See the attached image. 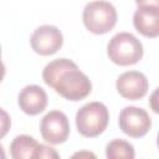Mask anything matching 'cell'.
Segmentation results:
<instances>
[{"label": "cell", "mask_w": 159, "mask_h": 159, "mask_svg": "<svg viewBox=\"0 0 159 159\" xmlns=\"http://www.w3.org/2000/svg\"><path fill=\"white\" fill-rule=\"evenodd\" d=\"M41 159V158H55V159H57V158H60V155H58V153L53 149V148H51V147H48V145H45V144H39L37 147H36V149H35V153H34V159Z\"/></svg>", "instance_id": "5bb4252c"}, {"label": "cell", "mask_w": 159, "mask_h": 159, "mask_svg": "<svg viewBox=\"0 0 159 159\" xmlns=\"http://www.w3.org/2000/svg\"><path fill=\"white\" fill-rule=\"evenodd\" d=\"M118 124L124 134L132 138H140L149 132L152 127V119L145 109L128 106L120 111Z\"/></svg>", "instance_id": "5b68a950"}, {"label": "cell", "mask_w": 159, "mask_h": 159, "mask_svg": "<svg viewBox=\"0 0 159 159\" xmlns=\"http://www.w3.org/2000/svg\"><path fill=\"white\" fill-rule=\"evenodd\" d=\"M106 157L108 159H133L135 157V152L129 142L113 139L106 145Z\"/></svg>", "instance_id": "4fadbf2b"}, {"label": "cell", "mask_w": 159, "mask_h": 159, "mask_svg": "<svg viewBox=\"0 0 159 159\" xmlns=\"http://www.w3.org/2000/svg\"><path fill=\"white\" fill-rule=\"evenodd\" d=\"M135 30L145 37H157L159 35V6H138L133 15Z\"/></svg>", "instance_id": "30bf717a"}, {"label": "cell", "mask_w": 159, "mask_h": 159, "mask_svg": "<svg viewBox=\"0 0 159 159\" xmlns=\"http://www.w3.org/2000/svg\"><path fill=\"white\" fill-rule=\"evenodd\" d=\"M116 87L123 98L137 101L147 94L149 83L144 73L139 71H127L117 78Z\"/></svg>", "instance_id": "ba28073f"}, {"label": "cell", "mask_w": 159, "mask_h": 159, "mask_svg": "<svg viewBox=\"0 0 159 159\" xmlns=\"http://www.w3.org/2000/svg\"><path fill=\"white\" fill-rule=\"evenodd\" d=\"M0 55H1V50H0Z\"/></svg>", "instance_id": "ffe728a7"}, {"label": "cell", "mask_w": 159, "mask_h": 159, "mask_svg": "<svg viewBox=\"0 0 159 159\" xmlns=\"http://www.w3.org/2000/svg\"><path fill=\"white\" fill-rule=\"evenodd\" d=\"M77 66L73 61L68 60V58H57V60H53L51 62H48L43 71H42V78L45 81V83L50 87H52V84L55 83L56 78L66 70L71 68V67H75Z\"/></svg>", "instance_id": "7c38bea8"}, {"label": "cell", "mask_w": 159, "mask_h": 159, "mask_svg": "<svg viewBox=\"0 0 159 159\" xmlns=\"http://www.w3.org/2000/svg\"><path fill=\"white\" fill-rule=\"evenodd\" d=\"M4 76H5V66L0 60V82L4 80Z\"/></svg>", "instance_id": "e0dca14e"}, {"label": "cell", "mask_w": 159, "mask_h": 159, "mask_svg": "<svg viewBox=\"0 0 159 159\" xmlns=\"http://www.w3.org/2000/svg\"><path fill=\"white\" fill-rule=\"evenodd\" d=\"M109 122V113L102 102H89L76 113V127L81 135L94 138L102 134Z\"/></svg>", "instance_id": "7a4b0ae2"}, {"label": "cell", "mask_w": 159, "mask_h": 159, "mask_svg": "<svg viewBox=\"0 0 159 159\" xmlns=\"http://www.w3.org/2000/svg\"><path fill=\"white\" fill-rule=\"evenodd\" d=\"M82 155H87V157H92V158H94V154H92V153H76V154H73V157H82Z\"/></svg>", "instance_id": "ac0fdd59"}, {"label": "cell", "mask_w": 159, "mask_h": 159, "mask_svg": "<svg viewBox=\"0 0 159 159\" xmlns=\"http://www.w3.org/2000/svg\"><path fill=\"white\" fill-rule=\"evenodd\" d=\"M52 88L68 101H81L92 91V83L86 73L78 70V66L63 71L52 84Z\"/></svg>", "instance_id": "277c9868"}, {"label": "cell", "mask_w": 159, "mask_h": 159, "mask_svg": "<svg viewBox=\"0 0 159 159\" xmlns=\"http://www.w3.org/2000/svg\"><path fill=\"white\" fill-rule=\"evenodd\" d=\"M138 6L142 5H153V6H159V0H135Z\"/></svg>", "instance_id": "2e32d148"}, {"label": "cell", "mask_w": 159, "mask_h": 159, "mask_svg": "<svg viewBox=\"0 0 159 159\" xmlns=\"http://www.w3.org/2000/svg\"><path fill=\"white\" fill-rule=\"evenodd\" d=\"M6 155H5V152H4V148L2 145H0V159H4Z\"/></svg>", "instance_id": "d6986e66"}, {"label": "cell", "mask_w": 159, "mask_h": 159, "mask_svg": "<svg viewBox=\"0 0 159 159\" xmlns=\"http://www.w3.org/2000/svg\"><path fill=\"white\" fill-rule=\"evenodd\" d=\"M17 103L24 113L36 116L45 111L47 106V93L37 84H29L20 91Z\"/></svg>", "instance_id": "9c48e42d"}, {"label": "cell", "mask_w": 159, "mask_h": 159, "mask_svg": "<svg viewBox=\"0 0 159 159\" xmlns=\"http://www.w3.org/2000/svg\"><path fill=\"white\" fill-rule=\"evenodd\" d=\"M142 42L130 32L116 34L107 45L109 60L119 66H130L139 62L143 57Z\"/></svg>", "instance_id": "6da1fadb"}, {"label": "cell", "mask_w": 159, "mask_h": 159, "mask_svg": "<svg viewBox=\"0 0 159 159\" xmlns=\"http://www.w3.org/2000/svg\"><path fill=\"white\" fill-rule=\"evenodd\" d=\"M39 145L34 137L21 134L14 138L10 144V154L14 159H34V153Z\"/></svg>", "instance_id": "8fae6325"}, {"label": "cell", "mask_w": 159, "mask_h": 159, "mask_svg": "<svg viewBox=\"0 0 159 159\" xmlns=\"http://www.w3.org/2000/svg\"><path fill=\"white\" fill-rule=\"evenodd\" d=\"M42 139L50 144L65 143L70 135V123L67 116L61 111H51L46 113L40 123Z\"/></svg>", "instance_id": "8992f818"}, {"label": "cell", "mask_w": 159, "mask_h": 159, "mask_svg": "<svg viewBox=\"0 0 159 159\" xmlns=\"http://www.w3.org/2000/svg\"><path fill=\"white\" fill-rule=\"evenodd\" d=\"M82 20L89 32L94 35H103L116 26L117 10L108 1L94 0L84 6Z\"/></svg>", "instance_id": "3957f363"}, {"label": "cell", "mask_w": 159, "mask_h": 159, "mask_svg": "<svg viewBox=\"0 0 159 159\" xmlns=\"http://www.w3.org/2000/svg\"><path fill=\"white\" fill-rule=\"evenodd\" d=\"M30 43L32 50L39 55H53L62 47L63 35L53 25H42L32 32Z\"/></svg>", "instance_id": "52a82bcc"}, {"label": "cell", "mask_w": 159, "mask_h": 159, "mask_svg": "<svg viewBox=\"0 0 159 159\" xmlns=\"http://www.w3.org/2000/svg\"><path fill=\"white\" fill-rule=\"evenodd\" d=\"M11 127V119L7 112L2 108H0V139H2L10 130Z\"/></svg>", "instance_id": "9a60e30c"}]
</instances>
